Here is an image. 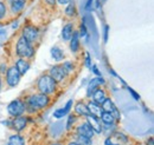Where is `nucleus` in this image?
Returning <instances> with one entry per match:
<instances>
[{
	"instance_id": "19",
	"label": "nucleus",
	"mask_w": 154,
	"mask_h": 145,
	"mask_svg": "<svg viewBox=\"0 0 154 145\" xmlns=\"http://www.w3.org/2000/svg\"><path fill=\"white\" fill-rule=\"evenodd\" d=\"M100 119H101L102 123H103L104 125H107V126H113V125L115 124V118L112 116L110 112H104V111H103V113L101 114Z\"/></svg>"
},
{
	"instance_id": "30",
	"label": "nucleus",
	"mask_w": 154,
	"mask_h": 145,
	"mask_svg": "<svg viewBox=\"0 0 154 145\" xmlns=\"http://www.w3.org/2000/svg\"><path fill=\"white\" fill-rule=\"evenodd\" d=\"M110 113H112V116L115 118V120H119L120 117H121V116H120V112H119V110H117L116 106H114V109L110 111Z\"/></svg>"
},
{
	"instance_id": "40",
	"label": "nucleus",
	"mask_w": 154,
	"mask_h": 145,
	"mask_svg": "<svg viewBox=\"0 0 154 145\" xmlns=\"http://www.w3.org/2000/svg\"><path fill=\"white\" fill-rule=\"evenodd\" d=\"M68 145H79V144H78L77 142H71V143H69Z\"/></svg>"
},
{
	"instance_id": "32",
	"label": "nucleus",
	"mask_w": 154,
	"mask_h": 145,
	"mask_svg": "<svg viewBox=\"0 0 154 145\" xmlns=\"http://www.w3.org/2000/svg\"><path fill=\"white\" fill-rule=\"evenodd\" d=\"M108 32H109V26L106 25L104 26V32H103V40H104V43L108 41Z\"/></svg>"
},
{
	"instance_id": "2",
	"label": "nucleus",
	"mask_w": 154,
	"mask_h": 145,
	"mask_svg": "<svg viewBox=\"0 0 154 145\" xmlns=\"http://www.w3.org/2000/svg\"><path fill=\"white\" fill-rule=\"evenodd\" d=\"M37 89L40 93L44 94H54L57 89V83L50 77V74H43L37 80Z\"/></svg>"
},
{
	"instance_id": "5",
	"label": "nucleus",
	"mask_w": 154,
	"mask_h": 145,
	"mask_svg": "<svg viewBox=\"0 0 154 145\" xmlns=\"http://www.w3.org/2000/svg\"><path fill=\"white\" fill-rule=\"evenodd\" d=\"M21 37H24L29 43L33 44L39 38V30L33 25H25L21 30Z\"/></svg>"
},
{
	"instance_id": "28",
	"label": "nucleus",
	"mask_w": 154,
	"mask_h": 145,
	"mask_svg": "<svg viewBox=\"0 0 154 145\" xmlns=\"http://www.w3.org/2000/svg\"><path fill=\"white\" fill-rule=\"evenodd\" d=\"M76 122V117L74 116V114H70L69 117H68V122H66V129L68 130H70V127L71 125H74V123Z\"/></svg>"
},
{
	"instance_id": "9",
	"label": "nucleus",
	"mask_w": 154,
	"mask_h": 145,
	"mask_svg": "<svg viewBox=\"0 0 154 145\" xmlns=\"http://www.w3.org/2000/svg\"><path fill=\"white\" fill-rule=\"evenodd\" d=\"M7 2L10 5V11L13 14H19L26 5V0H7Z\"/></svg>"
},
{
	"instance_id": "8",
	"label": "nucleus",
	"mask_w": 154,
	"mask_h": 145,
	"mask_svg": "<svg viewBox=\"0 0 154 145\" xmlns=\"http://www.w3.org/2000/svg\"><path fill=\"white\" fill-rule=\"evenodd\" d=\"M104 84H106V81H104V79H103L102 77L93 78V79L89 81L88 87H87V97H88V98H91V96H93V93L95 92V90H97L101 85H104Z\"/></svg>"
},
{
	"instance_id": "18",
	"label": "nucleus",
	"mask_w": 154,
	"mask_h": 145,
	"mask_svg": "<svg viewBox=\"0 0 154 145\" xmlns=\"http://www.w3.org/2000/svg\"><path fill=\"white\" fill-rule=\"evenodd\" d=\"M69 41H70V50H71V52L76 53L77 51L79 50V34H78V32H74Z\"/></svg>"
},
{
	"instance_id": "33",
	"label": "nucleus",
	"mask_w": 154,
	"mask_h": 145,
	"mask_svg": "<svg viewBox=\"0 0 154 145\" xmlns=\"http://www.w3.org/2000/svg\"><path fill=\"white\" fill-rule=\"evenodd\" d=\"M93 4H94V0H88L87 4H85V11H91Z\"/></svg>"
},
{
	"instance_id": "35",
	"label": "nucleus",
	"mask_w": 154,
	"mask_h": 145,
	"mask_svg": "<svg viewBox=\"0 0 154 145\" xmlns=\"http://www.w3.org/2000/svg\"><path fill=\"white\" fill-rule=\"evenodd\" d=\"M127 89H128V91L132 93V96H133V98H134V99H136V100H139V99H140V96H139V94H137L133 89H131V87H127Z\"/></svg>"
},
{
	"instance_id": "43",
	"label": "nucleus",
	"mask_w": 154,
	"mask_h": 145,
	"mask_svg": "<svg viewBox=\"0 0 154 145\" xmlns=\"http://www.w3.org/2000/svg\"><path fill=\"white\" fill-rule=\"evenodd\" d=\"M101 1H102V2H104V1H106V0H101Z\"/></svg>"
},
{
	"instance_id": "12",
	"label": "nucleus",
	"mask_w": 154,
	"mask_h": 145,
	"mask_svg": "<svg viewBox=\"0 0 154 145\" xmlns=\"http://www.w3.org/2000/svg\"><path fill=\"white\" fill-rule=\"evenodd\" d=\"M27 124V118L24 116H19V117H14V119L11 123V126L13 127L17 132H20L21 130H24Z\"/></svg>"
},
{
	"instance_id": "10",
	"label": "nucleus",
	"mask_w": 154,
	"mask_h": 145,
	"mask_svg": "<svg viewBox=\"0 0 154 145\" xmlns=\"http://www.w3.org/2000/svg\"><path fill=\"white\" fill-rule=\"evenodd\" d=\"M77 133H78V136H83V137H88V138H93L95 135L94 130L88 123H83L77 127Z\"/></svg>"
},
{
	"instance_id": "23",
	"label": "nucleus",
	"mask_w": 154,
	"mask_h": 145,
	"mask_svg": "<svg viewBox=\"0 0 154 145\" xmlns=\"http://www.w3.org/2000/svg\"><path fill=\"white\" fill-rule=\"evenodd\" d=\"M24 144H25V139L21 136H19V135H13L8 139V145H24Z\"/></svg>"
},
{
	"instance_id": "6",
	"label": "nucleus",
	"mask_w": 154,
	"mask_h": 145,
	"mask_svg": "<svg viewBox=\"0 0 154 145\" xmlns=\"http://www.w3.org/2000/svg\"><path fill=\"white\" fill-rule=\"evenodd\" d=\"M6 83L8 86L11 87H16L20 81V73L18 72V70L16 69V66H10L7 70H6Z\"/></svg>"
},
{
	"instance_id": "34",
	"label": "nucleus",
	"mask_w": 154,
	"mask_h": 145,
	"mask_svg": "<svg viewBox=\"0 0 154 145\" xmlns=\"http://www.w3.org/2000/svg\"><path fill=\"white\" fill-rule=\"evenodd\" d=\"M90 69H91V71H93V72L95 73V75H97V77H101V75H102L101 72L98 71V69H97L96 65H91V67H90Z\"/></svg>"
},
{
	"instance_id": "21",
	"label": "nucleus",
	"mask_w": 154,
	"mask_h": 145,
	"mask_svg": "<svg viewBox=\"0 0 154 145\" xmlns=\"http://www.w3.org/2000/svg\"><path fill=\"white\" fill-rule=\"evenodd\" d=\"M50 53H51V57H52L56 61H62V60L64 59V51H63L60 47H58V46L51 47Z\"/></svg>"
},
{
	"instance_id": "41",
	"label": "nucleus",
	"mask_w": 154,
	"mask_h": 145,
	"mask_svg": "<svg viewBox=\"0 0 154 145\" xmlns=\"http://www.w3.org/2000/svg\"><path fill=\"white\" fill-rule=\"evenodd\" d=\"M5 33H6L5 30H0V34H5Z\"/></svg>"
},
{
	"instance_id": "22",
	"label": "nucleus",
	"mask_w": 154,
	"mask_h": 145,
	"mask_svg": "<svg viewBox=\"0 0 154 145\" xmlns=\"http://www.w3.org/2000/svg\"><path fill=\"white\" fill-rule=\"evenodd\" d=\"M64 13H65V16H66V17H69V18H72V17H75V16H76V13H77L76 5H75V2H74V1H71L70 4H68V5L65 6Z\"/></svg>"
},
{
	"instance_id": "39",
	"label": "nucleus",
	"mask_w": 154,
	"mask_h": 145,
	"mask_svg": "<svg viewBox=\"0 0 154 145\" xmlns=\"http://www.w3.org/2000/svg\"><path fill=\"white\" fill-rule=\"evenodd\" d=\"M147 145H153V138H149L147 141Z\"/></svg>"
},
{
	"instance_id": "36",
	"label": "nucleus",
	"mask_w": 154,
	"mask_h": 145,
	"mask_svg": "<svg viewBox=\"0 0 154 145\" xmlns=\"http://www.w3.org/2000/svg\"><path fill=\"white\" fill-rule=\"evenodd\" d=\"M59 5H62V6H66L68 4H70L71 1H74V0H56Z\"/></svg>"
},
{
	"instance_id": "20",
	"label": "nucleus",
	"mask_w": 154,
	"mask_h": 145,
	"mask_svg": "<svg viewBox=\"0 0 154 145\" xmlns=\"http://www.w3.org/2000/svg\"><path fill=\"white\" fill-rule=\"evenodd\" d=\"M75 113L77 116H82V117L88 116L89 111H88V108H87V104H84L83 102H78L75 105Z\"/></svg>"
},
{
	"instance_id": "29",
	"label": "nucleus",
	"mask_w": 154,
	"mask_h": 145,
	"mask_svg": "<svg viewBox=\"0 0 154 145\" xmlns=\"http://www.w3.org/2000/svg\"><path fill=\"white\" fill-rule=\"evenodd\" d=\"M78 34H79V37H82V38L88 36V34H87V26H85L84 22L79 25V32H78Z\"/></svg>"
},
{
	"instance_id": "4",
	"label": "nucleus",
	"mask_w": 154,
	"mask_h": 145,
	"mask_svg": "<svg viewBox=\"0 0 154 145\" xmlns=\"http://www.w3.org/2000/svg\"><path fill=\"white\" fill-rule=\"evenodd\" d=\"M26 111V106H25V102L21 99H16L12 100L8 105H7V112L12 116V117H19L23 116Z\"/></svg>"
},
{
	"instance_id": "26",
	"label": "nucleus",
	"mask_w": 154,
	"mask_h": 145,
	"mask_svg": "<svg viewBox=\"0 0 154 145\" xmlns=\"http://www.w3.org/2000/svg\"><path fill=\"white\" fill-rule=\"evenodd\" d=\"M6 14H7V7H6V4L2 2V1H0V20H2V19L5 18Z\"/></svg>"
},
{
	"instance_id": "16",
	"label": "nucleus",
	"mask_w": 154,
	"mask_h": 145,
	"mask_svg": "<svg viewBox=\"0 0 154 145\" xmlns=\"http://www.w3.org/2000/svg\"><path fill=\"white\" fill-rule=\"evenodd\" d=\"M14 66L18 70V72L20 73V75H24L25 73L29 71V69H30V63L26 59H24V58H19L16 61V65Z\"/></svg>"
},
{
	"instance_id": "7",
	"label": "nucleus",
	"mask_w": 154,
	"mask_h": 145,
	"mask_svg": "<svg viewBox=\"0 0 154 145\" xmlns=\"http://www.w3.org/2000/svg\"><path fill=\"white\" fill-rule=\"evenodd\" d=\"M49 74L50 77L56 81V83H62L66 77H68V73L65 72V70L63 69L62 65H55L52 66L50 70H49Z\"/></svg>"
},
{
	"instance_id": "14",
	"label": "nucleus",
	"mask_w": 154,
	"mask_h": 145,
	"mask_svg": "<svg viewBox=\"0 0 154 145\" xmlns=\"http://www.w3.org/2000/svg\"><path fill=\"white\" fill-rule=\"evenodd\" d=\"M87 108H88V111H89V114L95 116L97 118H100L101 114L103 113V110L101 108V105L95 103L94 100H90V102L87 104Z\"/></svg>"
},
{
	"instance_id": "37",
	"label": "nucleus",
	"mask_w": 154,
	"mask_h": 145,
	"mask_svg": "<svg viewBox=\"0 0 154 145\" xmlns=\"http://www.w3.org/2000/svg\"><path fill=\"white\" fill-rule=\"evenodd\" d=\"M44 2L46 4V5H49V6H55L56 5V0H44Z\"/></svg>"
},
{
	"instance_id": "24",
	"label": "nucleus",
	"mask_w": 154,
	"mask_h": 145,
	"mask_svg": "<svg viewBox=\"0 0 154 145\" xmlns=\"http://www.w3.org/2000/svg\"><path fill=\"white\" fill-rule=\"evenodd\" d=\"M114 106H115V104L113 103V100L110 98H106V100L101 104V108L104 112H110L112 110L114 109Z\"/></svg>"
},
{
	"instance_id": "1",
	"label": "nucleus",
	"mask_w": 154,
	"mask_h": 145,
	"mask_svg": "<svg viewBox=\"0 0 154 145\" xmlns=\"http://www.w3.org/2000/svg\"><path fill=\"white\" fill-rule=\"evenodd\" d=\"M49 104H50V97L48 94H44V93H40V92L29 96L26 102H25L26 111H29L31 113L48 108Z\"/></svg>"
},
{
	"instance_id": "31",
	"label": "nucleus",
	"mask_w": 154,
	"mask_h": 145,
	"mask_svg": "<svg viewBox=\"0 0 154 145\" xmlns=\"http://www.w3.org/2000/svg\"><path fill=\"white\" fill-rule=\"evenodd\" d=\"M85 66H87L88 69L91 67V58H90V55H89L88 52L85 53Z\"/></svg>"
},
{
	"instance_id": "42",
	"label": "nucleus",
	"mask_w": 154,
	"mask_h": 145,
	"mask_svg": "<svg viewBox=\"0 0 154 145\" xmlns=\"http://www.w3.org/2000/svg\"><path fill=\"white\" fill-rule=\"evenodd\" d=\"M0 90H1V78H0Z\"/></svg>"
},
{
	"instance_id": "11",
	"label": "nucleus",
	"mask_w": 154,
	"mask_h": 145,
	"mask_svg": "<svg viewBox=\"0 0 154 145\" xmlns=\"http://www.w3.org/2000/svg\"><path fill=\"white\" fill-rule=\"evenodd\" d=\"M85 118H87V123L91 126V129L94 130L95 133H102V125H101V123H100L97 117L88 114V116H85Z\"/></svg>"
},
{
	"instance_id": "3",
	"label": "nucleus",
	"mask_w": 154,
	"mask_h": 145,
	"mask_svg": "<svg viewBox=\"0 0 154 145\" xmlns=\"http://www.w3.org/2000/svg\"><path fill=\"white\" fill-rule=\"evenodd\" d=\"M16 53L19 58L31 59L35 55V49L31 43H29L24 37L20 36L16 44Z\"/></svg>"
},
{
	"instance_id": "38",
	"label": "nucleus",
	"mask_w": 154,
	"mask_h": 145,
	"mask_svg": "<svg viewBox=\"0 0 154 145\" xmlns=\"http://www.w3.org/2000/svg\"><path fill=\"white\" fill-rule=\"evenodd\" d=\"M94 1H95V5H96V8L98 10L101 7V5H102V1L101 0H94Z\"/></svg>"
},
{
	"instance_id": "13",
	"label": "nucleus",
	"mask_w": 154,
	"mask_h": 145,
	"mask_svg": "<svg viewBox=\"0 0 154 145\" xmlns=\"http://www.w3.org/2000/svg\"><path fill=\"white\" fill-rule=\"evenodd\" d=\"M74 32H75V25H74V22L65 24L63 26V28H62V39L64 41H69Z\"/></svg>"
},
{
	"instance_id": "44",
	"label": "nucleus",
	"mask_w": 154,
	"mask_h": 145,
	"mask_svg": "<svg viewBox=\"0 0 154 145\" xmlns=\"http://www.w3.org/2000/svg\"><path fill=\"white\" fill-rule=\"evenodd\" d=\"M52 145H59V144H52Z\"/></svg>"
},
{
	"instance_id": "27",
	"label": "nucleus",
	"mask_w": 154,
	"mask_h": 145,
	"mask_svg": "<svg viewBox=\"0 0 154 145\" xmlns=\"http://www.w3.org/2000/svg\"><path fill=\"white\" fill-rule=\"evenodd\" d=\"M62 66H63V69L65 70V72L68 73V74L70 72H72V70H74V64L71 61H64Z\"/></svg>"
},
{
	"instance_id": "17",
	"label": "nucleus",
	"mask_w": 154,
	"mask_h": 145,
	"mask_svg": "<svg viewBox=\"0 0 154 145\" xmlns=\"http://www.w3.org/2000/svg\"><path fill=\"white\" fill-rule=\"evenodd\" d=\"M93 100L97 103V104H102L104 100H106V98H107V93H106V91L103 90V89H101V87H98L97 90H95V92L93 93Z\"/></svg>"
},
{
	"instance_id": "25",
	"label": "nucleus",
	"mask_w": 154,
	"mask_h": 145,
	"mask_svg": "<svg viewBox=\"0 0 154 145\" xmlns=\"http://www.w3.org/2000/svg\"><path fill=\"white\" fill-rule=\"evenodd\" d=\"M79 145H91V138L88 137H83V136H78V142Z\"/></svg>"
},
{
	"instance_id": "15",
	"label": "nucleus",
	"mask_w": 154,
	"mask_h": 145,
	"mask_svg": "<svg viewBox=\"0 0 154 145\" xmlns=\"http://www.w3.org/2000/svg\"><path fill=\"white\" fill-rule=\"evenodd\" d=\"M72 104H74L72 99L68 100V103L65 104V106H64V108H62V109H57L55 112H54V117H56V118H63V117H65L68 113H70V110H71Z\"/></svg>"
}]
</instances>
